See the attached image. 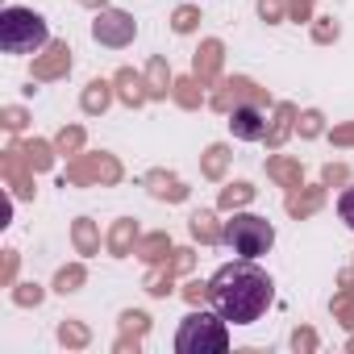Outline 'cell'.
<instances>
[{
  "label": "cell",
  "mask_w": 354,
  "mask_h": 354,
  "mask_svg": "<svg viewBox=\"0 0 354 354\" xmlns=\"http://www.w3.org/2000/svg\"><path fill=\"white\" fill-rule=\"evenodd\" d=\"M50 42V26L42 21V13L9 5L0 13V50L5 55H34Z\"/></svg>",
  "instance_id": "3"
},
{
  "label": "cell",
  "mask_w": 354,
  "mask_h": 354,
  "mask_svg": "<svg viewBox=\"0 0 354 354\" xmlns=\"http://www.w3.org/2000/svg\"><path fill=\"white\" fill-rule=\"evenodd\" d=\"M275 300V283L263 267H254V259H238L225 263L213 279H209V304L230 321V325H254Z\"/></svg>",
  "instance_id": "1"
},
{
  "label": "cell",
  "mask_w": 354,
  "mask_h": 354,
  "mask_svg": "<svg viewBox=\"0 0 354 354\" xmlns=\"http://www.w3.org/2000/svg\"><path fill=\"white\" fill-rule=\"evenodd\" d=\"M175 350L180 354H225L230 350V321L209 308V313H188L175 329Z\"/></svg>",
  "instance_id": "2"
},
{
  "label": "cell",
  "mask_w": 354,
  "mask_h": 354,
  "mask_svg": "<svg viewBox=\"0 0 354 354\" xmlns=\"http://www.w3.org/2000/svg\"><path fill=\"white\" fill-rule=\"evenodd\" d=\"M230 129H234L238 142H259V138L267 133V117H263V109H254V104H238V109L230 113Z\"/></svg>",
  "instance_id": "5"
},
{
  "label": "cell",
  "mask_w": 354,
  "mask_h": 354,
  "mask_svg": "<svg viewBox=\"0 0 354 354\" xmlns=\"http://www.w3.org/2000/svg\"><path fill=\"white\" fill-rule=\"evenodd\" d=\"M337 217L346 221V230L354 234V188H346L342 196H337Z\"/></svg>",
  "instance_id": "6"
},
{
  "label": "cell",
  "mask_w": 354,
  "mask_h": 354,
  "mask_svg": "<svg viewBox=\"0 0 354 354\" xmlns=\"http://www.w3.org/2000/svg\"><path fill=\"white\" fill-rule=\"evenodd\" d=\"M221 242L238 254V259H259L275 246V225L267 217H254V213H238L234 221H225L221 230Z\"/></svg>",
  "instance_id": "4"
}]
</instances>
